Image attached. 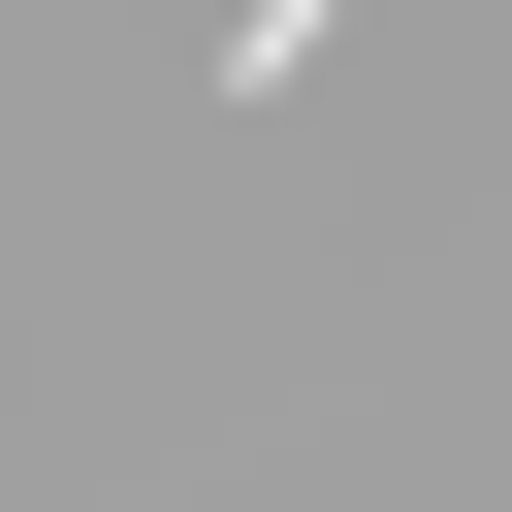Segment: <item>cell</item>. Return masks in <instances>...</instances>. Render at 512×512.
Listing matches in <instances>:
<instances>
[{
	"instance_id": "6da1fadb",
	"label": "cell",
	"mask_w": 512,
	"mask_h": 512,
	"mask_svg": "<svg viewBox=\"0 0 512 512\" xmlns=\"http://www.w3.org/2000/svg\"><path fill=\"white\" fill-rule=\"evenodd\" d=\"M320 32H352V0H256V32H224V96H288V64H320Z\"/></svg>"
}]
</instances>
